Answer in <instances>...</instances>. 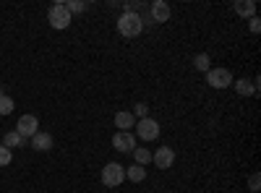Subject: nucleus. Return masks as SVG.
<instances>
[{
    "instance_id": "3",
    "label": "nucleus",
    "mask_w": 261,
    "mask_h": 193,
    "mask_svg": "<svg viewBox=\"0 0 261 193\" xmlns=\"http://www.w3.org/2000/svg\"><path fill=\"white\" fill-rule=\"evenodd\" d=\"M160 136V123L154 118H141L136 120V139L141 141H154Z\"/></svg>"
},
{
    "instance_id": "15",
    "label": "nucleus",
    "mask_w": 261,
    "mask_h": 193,
    "mask_svg": "<svg viewBox=\"0 0 261 193\" xmlns=\"http://www.w3.org/2000/svg\"><path fill=\"white\" fill-rule=\"evenodd\" d=\"M130 154H134L136 164H141V167H146V164L151 162V152H149L146 146H136V149H134V152H130Z\"/></svg>"
},
{
    "instance_id": "16",
    "label": "nucleus",
    "mask_w": 261,
    "mask_h": 193,
    "mask_svg": "<svg viewBox=\"0 0 261 193\" xmlns=\"http://www.w3.org/2000/svg\"><path fill=\"white\" fill-rule=\"evenodd\" d=\"M63 6H65V11H68L71 16H73V13L86 11V3H84V0H68V3H63Z\"/></svg>"
},
{
    "instance_id": "7",
    "label": "nucleus",
    "mask_w": 261,
    "mask_h": 193,
    "mask_svg": "<svg viewBox=\"0 0 261 193\" xmlns=\"http://www.w3.org/2000/svg\"><path fill=\"white\" fill-rule=\"evenodd\" d=\"M37 131H39V120H37V115H21V118H18V123H16V133H18L21 139H32Z\"/></svg>"
},
{
    "instance_id": "11",
    "label": "nucleus",
    "mask_w": 261,
    "mask_h": 193,
    "mask_svg": "<svg viewBox=\"0 0 261 193\" xmlns=\"http://www.w3.org/2000/svg\"><path fill=\"white\" fill-rule=\"evenodd\" d=\"M232 87H235V92L241 94V97L258 94V81H246V78H241V81H232Z\"/></svg>"
},
{
    "instance_id": "12",
    "label": "nucleus",
    "mask_w": 261,
    "mask_h": 193,
    "mask_svg": "<svg viewBox=\"0 0 261 193\" xmlns=\"http://www.w3.org/2000/svg\"><path fill=\"white\" fill-rule=\"evenodd\" d=\"M235 13L241 18H253L256 16V3L253 0H235Z\"/></svg>"
},
{
    "instance_id": "22",
    "label": "nucleus",
    "mask_w": 261,
    "mask_h": 193,
    "mask_svg": "<svg viewBox=\"0 0 261 193\" xmlns=\"http://www.w3.org/2000/svg\"><path fill=\"white\" fill-rule=\"evenodd\" d=\"M248 21H251V32H253V34H258V32H261V18H258V16H253V18H248Z\"/></svg>"
},
{
    "instance_id": "18",
    "label": "nucleus",
    "mask_w": 261,
    "mask_h": 193,
    "mask_svg": "<svg viewBox=\"0 0 261 193\" xmlns=\"http://www.w3.org/2000/svg\"><path fill=\"white\" fill-rule=\"evenodd\" d=\"M193 66H196V71H209V68H212V66H209V55H206V52L196 55V58H193Z\"/></svg>"
},
{
    "instance_id": "6",
    "label": "nucleus",
    "mask_w": 261,
    "mask_h": 193,
    "mask_svg": "<svg viewBox=\"0 0 261 193\" xmlns=\"http://www.w3.org/2000/svg\"><path fill=\"white\" fill-rule=\"evenodd\" d=\"M113 149H115V152H120V154H130L136 149V136L130 133V131H118L113 136Z\"/></svg>"
},
{
    "instance_id": "13",
    "label": "nucleus",
    "mask_w": 261,
    "mask_h": 193,
    "mask_svg": "<svg viewBox=\"0 0 261 193\" xmlns=\"http://www.w3.org/2000/svg\"><path fill=\"white\" fill-rule=\"evenodd\" d=\"M115 125L120 128V131H130V128L136 125V118L130 115V113H123V110H120V113L115 115Z\"/></svg>"
},
{
    "instance_id": "23",
    "label": "nucleus",
    "mask_w": 261,
    "mask_h": 193,
    "mask_svg": "<svg viewBox=\"0 0 261 193\" xmlns=\"http://www.w3.org/2000/svg\"><path fill=\"white\" fill-rule=\"evenodd\" d=\"M248 185H251V190L256 193V190H258V175H251V180H248Z\"/></svg>"
},
{
    "instance_id": "21",
    "label": "nucleus",
    "mask_w": 261,
    "mask_h": 193,
    "mask_svg": "<svg viewBox=\"0 0 261 193\" xmlns=\"http://www.w3.org/2000/svg\"><path fill=\"white\" fill-rule=\"evenodd\" d=\"M11 159H13V154H11V149H8V146H0V167H6V164H11Z\"/></svg>"
},
{
    "instance_id": "14",
    "label": "nucleus",
    "mask_w": 261,
    "mask_h": 193,
    "mask_svg": "<svg viewBox=\"0 0 261 193\" xmlns=\"http://www.w3.org/2000/svg\"><path fill=\"white\" fill-rule=\"evenodd\" d=\"M125 178H128L130 183H141V180H146V167H141V164L128 167V170H125Z\"/></svg>"
},
{
    "instance_id": "8",
    "label": "nucleus",
    "mask_w": 261,
    "mask_h": 193,
    "mask_svg": "<svg viewBox=\"0 0 261 193\" xmlns=\"http://www.w3.org/2000/svg\"><path fill=\"white\" fill-rule=\"evenodd\" d=\"M151 162H154L160 170H170L172 162H175V152H172L170 146H160L154 154H151Z\"/></svg>"
},
{
    "instance_id": "20",
    "label": "nucleus",
    "mask_w": 261,
    "mask_h": 193,
    "mask_svg": "<svg viewBox=\"0 0 261 193\" xmlns=\"http://www.w3.org/2000/svg\"><path fill=\"white\" fill-rule=\"evenodd\" d=\"M134 118H149V104H144V102H139V104H134V113H130Z\"/></svg>"
},
{
    "instance_id": "2",
    "label": "nucleus",
    "mask_w": 261,
    "mask_h": 193,
    "mask_svg": "<svg viewBox=\"0 0 261 193\" xmlns=\"http://www.w3.org/2000/svg\"><path fill=\"white\" fill-rule=\"evenodd\" d=\"M123 180H125V167H123V164L107 162V164L102 167V183H105L107 188H118Z\"/></svg>"
},
{
    "instance_id": "1",
    "label": "nucleus",
    "mask_w": 261,
    "mask_h": 193,
    "mask_svg": "<svg viewBox=\"0 0 261 193\" xmlns=\"http://www.w3.org/2000/svg\"><path fill=\"white\" fill-rule=\"evenodd\" d=\"M118 32L123 37H139L144 32V18L141 13H120L118 18Z\"/></svg>"
},
{
    "instance_id": "19",
    "label": "nucleus",
    "mask_w": 261,
    "mask_h": 193,
    "mask_svg": "<svg viewBox=\"0 0 261 193\" xmlns=\"http://www.w3.org/2000/svg\"><path fill=\"white\" fill-rule=\"evenodd\" d=\"M11 113H13V99L0 94V115H11Z\"/></svg>"
},
{
    "instance_id": "5",
    "label": "nucleus",
    "mask_w": 261,
    "mask_h": 193,
    "mask_svg": "<svg viewBox=\"0 0 261 193\" xmlns=\"http://www.w3.org/2000/svg\"><path fill=\"white\" fill-rule=\"evenodd\" d=\"M71 18H73V16L65 11L63 3H55V6L47 11V21H50V26H53V29H68Z\"/></svg>"
},
{
    "instance_id": "10",
    "label": "nucleus",
    "mask_w": 261,
    "mask_h": 193,
    "mask_svg": "<svg viewBox=\"0 0 261 193\" xmlns=\"http://www.w3.org/2000/svg\"><path fill=\"white\" fill-rule=\"evenodd\" d=\"M32 146L37 149V152H50V149H53V136L37 131V133L32 136Z\"/></svg>"
},
{
    "instance_id": "17",
    "label": "nucleus",
    "mask_w": 261,
    "mask_h": 193,
    "mask_svg": "<svg viewBox=\"0 0 261 193\" xmlns=\"http://www.w3.org/2000/svg\"><path fill=\"white\" fill-rule=\"evenodd\" d=\"M3 144H6L8 149H13V146H24V139H21V136H18L16 131H11V133H6Z\"/></svg>"
},
{
    "instance_id": "9",
    "label": "nucleus",
    "mask_w": 261,
    "mask_h": 193,
    "mask_svg": "<svg viewBox=\"0 0 261 193\" xmlns=\"http://www.w3.org/2000/svg\"><path fill=\"white\" fill-rule=\"evenodd\" d=\"M170 16H172V11H170V6L165 3V0H154V3H151V18H154L157 24L170 21Z\"/></svg>"
},
{
    "instance_id": "4",
    "label": "nucleus",
    "mask_w": 261,
    "mask_h": 193,
    "mask_svg": "<svg viewBox=\"0 0 261 193\" xmlns=\"http://www.w3.org/2000/svg\"><path fill=\"white\" fill-rule=\"evenodd\" d=\"M206 84L212 89H227V87H232V73L227 68H209L206 71Z\"/></svg>"
}]
</instances>
